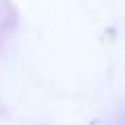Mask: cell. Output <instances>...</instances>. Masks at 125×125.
Listing matches in <instances>:
<instances>
[{
    "label": "cell",
    "instance_id": "6da1fadb",
    "mask_svg": "<svg viewBox=\"0 0 125 125\" xmlns=\"http://www.w3.org/2000/svg\"><path fill=\"white\" fill-rule=\"evenodd\" d=\"M9 27H10V10L6 0H0V44L4 40V36L9 33Z\"/></svg>",
    "mask_w": 125,
    "mask_h": 125
}]
</instances>
